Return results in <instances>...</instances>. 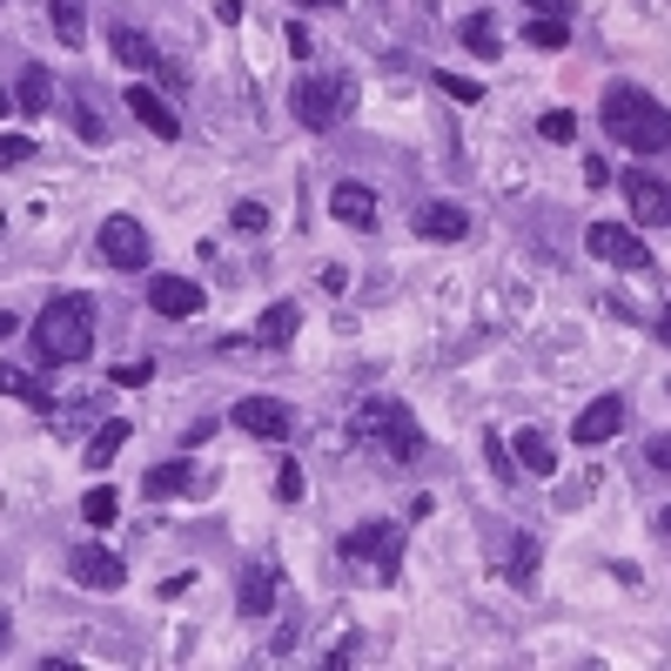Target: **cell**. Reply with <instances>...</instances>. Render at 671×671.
<instances>
[{
  "mask_svg": "<svg viewBox=\"0 0 671 671\" xmlns=\"http://www.w3.org/2000/svg\"><path fill=\"white\" fill-rule=\"evenodd\" d=\"M275 591H283V584H275V571H269V564H249L243 577H235V605H243V618H269V611H275Z\"/></svg>",
  "mask_w": 671,
  "mask_h": 671,
  "instance_id": "e0dca14e",
  "label": "cell"
},
{
  "mask_svg": "<svg viewBox=\"0 0 671 671\" xmlns=\"http://www.w3.org/2000/svg\"><path fill=\"white\" fill-rule=\"evenodd\" d=\"M95 349V296H48L34 315V357L41 363H88Z\"/></svg>",
  "mask_w": 671,
  "mask_h": 671,
  "instance_id": "7a4b0ae2",
  "label": "cell"
},
{
  "mask_svg": "<svg viewBox=\"0 0 671 671\" xmlns=\"http://www.w3.org/2000/svg\"><path fill=\"white\" fill-rule=\"evenodd\" d=\"M645 457H651L658 470H671V437H651V444H645Z\"/></svg>",
  "mask_w": 671,
  "mask_h": 671,
  "instance_id": "8d00e7d4",
  "label": "cell"
},
{
  "mask_svg": "<svg viewBox=\"0 0 671 671\" xmlns=\"http://www.w3.org/2000/svg\"><path fill=\"white\" fill-rule=\"evenodd\" d=\"M67 571L82 577L88 591H122L128 584V564H122V550H108V544H95V537H82L67 550Z\"/></svg>",
  "mask_w": 671,
  "mask_h": 671,
  "instance_id": "30bf717a",
  "label": "cell"
},
{
  "mask_svg": "<svg viewBox=\"0 0 671 671\" xmlns=\"http://www.w3.org/2000/svg\"><path fill=\"white\" fill-rule=\"evenodd\" d=\"M510 577H518V584L537 577V537L531 531H510Z\"/></svg>",
  "mask_w": 671,
  "mask_h": 671,
  "instance_id": "4316f807",
  "label": "cell"
},
{
  "mask_svg": "<svg viewBox=\"0 0 671 671\" xmlns=\"http://www.w3.org/2000/svg\"><path fill=\"white\" fill-rule=\"evenodd\" d=\"M457 34H463V48H470V54H504V41H497V21H490V14H470Z\"/></svg>",
  "mask_w": 671,
  "mask_h": 671,
  "instance_id": "d4e9b609",
  "label": "cell"
},
{
  "mask_svg": "<svg viewBox=\"0 0 671 671\" xmlns=\"http://www.w3.org/2000/svg\"><path fill=\"white\" fill-rule=\"evenodd\" d=\"M0 114H8V101H0Z\"/></svg>",
  "mask_w": 671,
  "mask_h": 671,
  "instance_id": "ee69618b",
  "label": "cell"
},
{
  "mask_svg": "<svg viewBox=\"0 0 671 671\" xmlns=\"http://www.w3.org/2000/svg\"><path fill=\"white\" fill-rule=\"evenodd\" d=\"M228 228L262 235V228H269V209H262V202H235V209H228Z\"/></svg>",
  "mask_w": 671,
  "mask_h": 671,
  "instance_id": "f546056e",
  "label": "cell"
},
{
  "mask_svg": "<svg viewBox=\"0 0 671 671\" xmlns=\"http://www.w3.org/2000/svg\"><path fill=\"white\" fill-rule=\"evenodd\" d=\"M349 437L370 444V450H383L389 463H417V457L430 450V437L417 430L410 403H397V397H363L357 410H349Z\"/></svg>",
  "mask_w": 671,
  "mask_h": 671,
  "instance_id": "3957f363",
  "label": "cell"
},
{
  "mask_svg": "<svg viewBox=\"0 0 671 671\" xmlns=\"http://www.w3.org/2000/svg\"><path fill=\"white\" fill-rule=\"evenodd\" d=\"M330 215H336L343 228L370 235V228H376V188H370V182H336V195H330Z\"/></svg>",
  "mask_w": 671,
  "mask_h": 671,
  "instance_id": "2e32d148",
  "label": "cell"
},
{
  "mask_svg": "<svg viewBox=\"0 0 671 671\" xmlns=\"http://www.w3.org/2000/svg\"><path fill=\"white\" fill-rule=\"evenodd\" d=\"M524 41H531V48H564V41H571V21H564V14H537V21L524 27Z\"/></svg>",
  "mask_w": 671,
  "mask_h": 671,
  "instance_id": "484cf974",
  "label": "cell"
},
{
  "mask_svg": "<svg viewBox=\"0 0 671 671\" xmlns=\"http://www.w3.org/2000/svg\"><path fill=\"white\" fill-rule=\"evenodd\" d=\"M537 135H544V141H571V135H577V114H544Z\"/></svg>",
  "mask_w": 671,
  "mask_h": 671,
  "instance_id": "e575fe53",
  "label": "cell"
},
{
  "mask_svg": "<svg viewBox=\"0 0 671 671\" xmlns=\"http://www.w3.org/2000/svg\"><path fill=\"white\" fill-rule=\"evenodd\" d=\"M148 497H188V490H202V477H195V463H154L148 477H141Z\"/></svg>",
  "mask_w": 671,
  "mask_h": 671,
  "instance_id": "44dd1931",
  "label": "cell"
},
{
  "mask_svg": "<svg viewBox=\"0 0 671 671\" xmlns=\"http://www.w3.org/2000/svg\"><path fill=\"white\" fill-rule=\"evenodd\" d=\"M0 397H27L34 410H48V383H41V376H27L21 363H0Z\"/></svg>",
  "mask_w": 671,
  "mask_h": 671,
  "instance_id": "cb8c5ba5",
  "label": "cell"
},
{
  "mask_svg": "<svg viewBox=\"0 0 671 671\" xmlns=\"http://www.w3.org/2000/svg\"><path fill=\"white\" fill-rule=\"evenodd\" d=\"M510 450H518V463L531 477H550V470H558V444H550L544 430H510Z\"/></svg>",
  "mask_w": 671,
  "mask_h": 671,
  "instance_id": "ffe728a7",
  "label": "cell"
},
{
  "mask_svg": "<svg viewBox=\"0 0 671 671\" xmlns=\"http://www.w3.org/2000/svg\"><path fill=\"white\" fill-rule=\"evenodd\" d=\"M67 122H74V135H82V141H108V122H101V114H88V101H74Z\"/></svg>",
  "mask_w": 671,
  "mask_h": 671,
  "instance_id": "f1b7e54d",
  "label": "cell"
},
{
  "mask_svg": "<svg viewBox=\"0 0 671 671\" xmlns=\"http://www.w3.org/2000/svg\"><path fill=\"white\" fill-rule=\"evenodd\" d=\"M21 162H34V141L27 135H0V169H21Z\"/></svg>",
  "mask_w": 671,
  "mask_h": 671,
  "instance_id": "d6a6232c",
  "label": "cell"
},
{
  "mask_svg": "<svg viewBox=\"0 0 671 671\" xmlns=\"http://www.w3.org/2000/svg\"><path fill=\"white\" fill-rule=\"evenodd\" d=\"M410 228L423 235V243H463V235H470V209L463 202H423L410 215Z\"/></svg>",
  "mask_w": 671,
  "mask_h": 671,
  "instance_id": "9a60e30c",
  "label": "cell"
},
{
  "mask_svg": "<svg viewBox=\"0 0 671 671\" xmlns=\"http://www.w3.org/2000/svg\"><path fill=\"white\" fill-rule=\"evenodd\" d=\"M8 336H14V315H8V309H0V343H8Z\"/></svg>",
  "mask_w": 671,
  "mask_h": 671,
  "instance_id": "60d3db41",
  "label": "cell"
},
{
  "mask_svg": "<svg viewBox=\"0 0 671 671\" xmlns=\"http://www.w3.org/2000/svg\"><path fill=\"white\" fill-rule=\"evenodd\" d=\"M95 243H101V262H108V269H128V275H135V269H148V262H154L148 228H141L135 215H108Z\"/></svg>",
  "mask_w": 671,
  "mask_h": 671,
  "instance_id": "ba28073f",
  "label": "cell"
},
{
  "mask_svg": "<svg viewBox=\"0 0 671 671\" xmlns=\"http://www.w3.org/2000/svg\"><path fill=\"white\" fill-rule=\"evenodd\" d=\"M8 645H14V618L0 611V658H8Z\"/></svg>",
  "mask_w": 671,
  "mask_h": 671,
  "instance_id": "f35d334b",
  "label": "cell"
},
{
  "mask_svg": "<svg viewBox=\"0 0 671 671\" xmlns=\"http://www.w3.org/2000/svg\"><path fill=\"white\" fill-rule=\"evenodd\" d=\"M624 202H631V222H645V228H671V182H664V175L631 169V175H624Z\"/></svg>",
  "mask_w": 671,
  "mask_h": 671,
  "instance_id": "8fae6325",
  "label": "cell"
},
{
  "mask_svg": "<svg viewBox=\"0 0 671 671\" xmlns=\"http://www.w3.org/2000/svg\"><path fill=\"white\" fill-rule=\"evenodd\" d=\"M524 8H537V14H571V0H524Z\"/></svg>",
  "mask_w": 671,
  "mask_h": 671,
  "instance_id": "74e56055",
  "label": "cell"
},
{
  "mask_svg": "<svg viewBox=\"0 0 671 671\" xmlns=\"http://www.w3.org/2000/svg\"><path fill=\"white\" fill-rule=\"evenodd\" d=\"M624 430V397L611 389V397H591L584 410H577V423H571V444H584V450H598V444H611Z\"/></svg>",
  "mask_w": 671,
  "mask_h": 671,
  "instance_id": "7c38bea8",
  "label": "cell"
},
{
  "mask_svg": "<svg viewBox=\"0 0 671 671\" xmlns=\"http://www.w3.org/2000/svg\"><path fill=\"white\" fill-rule=\"evenodd\" d=\"M584 249L598 256V262H611V269H624V275H645V269H651L645 235L624 228V222H591V228H584Z\"/></svg>",
  "mask_w": 671,
  "mask_h": 671,
  "instance_id": "8992f818",
  "label": "cell"
},
{
  "mask_svg": "<svg viewBox=\"0 0 671 671\" xmlns=\"http://www.w3.org/2000/svg\"><path fill=\"white\" fill-rule=\"evenodd\" d=\"M82 518H88L95 531H108L114 518H122V497H114L108 484H95V490H88V504H82Z\"/></svg>",
  "mask_w": 671,
  "mask_h": 671,
  "instance_id": "83f0119b",
  "label": "cell"
},
{
  "mask_svg": "<svg viewBox=\"0 0 671 671\" xmlns=\"http://www.w3.org/2000/svg\"><path fill=\"white\" fill-rule=\"evenodd\" d=\"M302 490H309V484H302V470H296V463L275 470V497H283V504H302Z\"/></svg>",
  "mask_w": 671,
  "mask_h": 671,
  "instance_id": "836d02e7",
  "label": "cell"
},
{
  "mask_svg": "<svg viewBox=\"0 0 671 671\" xmlns=\"http://www.w3.org/2000/svg\"><path fill=\"white\" fill-rule=\"evenodd\" d=\"M349 101H357V82H349V74H302L289 108H296V122H302V128L330 135L343 114H349Z\"/></svg>",
  "mask_w": 671,
  "mask_h": 671,
  "instance_id": "277c9868",
  "label": "cell"
},
{
  "mask_svg": "<svg viewBox=\"0 0 671 671\" xmlns=\"http://www.w3.org/2000/svg\"><path fill=\"white\" fill-rule=\"evenodd\" d=\"M14 108L27 114V122H34V114H48V108H54V74L27 61V67H21V82H14Z\"/></svg>",
  "mask_w": 671,
  "mask_h": 671,
  "instance_id": "ac0fdd59",
  "label": "cell"
},
{
  "mask_svg": "<svg viewBox=\"0 0 671 671\" xmlns=\"http://www.w3.org/2000/svg\"><path fill=\"white\" fill-rule=\"evenodd\" d=\"M128 108H135V122H141L154 141H182V114L169 108V95H154V88L128 82Z\"/></svg>",
  "mask_w": 671,
  "mask_h": 671,
  "instance_id": "5bb4252c",
  "label": "cell"
},
{
  "mask_svg": "<svg viewBox=\"0 0 671 671\" xmlns=\"http://www.w3.org/2000/svg\"><path fill=\"white\" fill-rule=\"evenodd\" d=\"M202 283H188V275H148V309L154 315H175V323H188V315H202Z\"/></svg>",
  "mask_w": 671,
  "mask_h": 671,
  "instance_id": "4fadbf2b",
  "label": "cell"
},
{
  "mask_svg": "<svg viewBox=\"0 0 671 671\" xmlns=\"http://www.w3.org/2000/svg\"><path fill=\"white\" fill-rule=\"evenodd\" d=\"M0 8H8V0H0Z\"/></svg>",
  "mask_w": 671,
  "mask_h": 671,
  "instance_id": "f6af8a7d",
  "label": "cell"
},
{
  "mask_svg": "<svg viewBox=\"0 0 671 671\" xmlns=\"http://www.w3.org/2000/svg\"><path fill=\"white\" fill-rule=\"evenodd\" d=\"M484 450H490V470H497V477H510V450H504V437H497V430L484 437Z\"/></svg>",
  "mask_w": 671,
  "mask_h": 671,
  "instance_id": "d590c367",
  "label": "cell"
},
{
  "mask_svg": "<svg viewBox=\"0 0 671 671\" xmlns=\"http://www.w3.org/2000/svg\"><path fill=\"white\" fill-rule=\"evenodd\" d=\"M148 376H154V363H148V357H135V363H114V370H108V383H114V389H141Z\"/></svg>",
  "mask_w": 671,
  "mask_h": 671,
  "instance_id": "4dcf8cb0",
  "label": "cell"
},
{
  "mask_svg": "<svg viewBox=\"0 0 671 671\" xmlns=\"http://www.w3.org/2000/svg\"><path fill=\"white\" fill-rule=\"evenodd\" d=\"M658 343H664V349H671V302H664V309H658Z\"/></svg>",
  "mask_w": 671,
  "mask_h": 671,
  "instance_id": "ab89813d",
  "label": "cell"
},
{
  "mask_svg": "<svg viewBox=\"0 0 671 671\" xmlns=\"http://www.w3.org/2000/svg\"><path fill=\"white\" fill-rule=\"evenodd\" d=\"M228 423L249 430V437H262V444H289V437H296V410H289L283 397H235Z\"/></svg>",
  "mask_w": 671,
  "mask_h": 671,
  "instance_id": "52a82bcc",
  "label": "cell"
},
{
  "mask_svg": "<svg viewBox=\"0 0 671 671\" xmlns=\"http://www.w3.org/2000/svg\"><path fill=\"white\" fill-rule=\"evenodd\" d=\"M343 558H363V564H376V577L383 584H397L403 577V531L397 524H357V531H349L343 537Z\"/></svg>",
  "mask_w": 671,
  "mask_h": 671,
  "instance_id": "5b68a950",
  "label": "cell"
},
{
  "mask_svg": "<svg viewBox=\"0 0 671 671\" xmlns=\"http://www.w3.org/2000/svg\"><path fill=\"white\" fill-rule=\"evenodd\" d=\"M309 8H343V0H309Z\"/></svg>",
  "mask_w": 671,
  "mask_h": 671,
  "instance_id": "7bdbcfd3",
  "label": "cell"
},
{
  "mask_svg": "<svg viewBox=\"0 0 671 671\" xmlns=\"http://www.w3.org/2000/svg\"><path fill=\"white\" fill-rule=\"evenodd\" d=\"M658 531H664V537H671V504H664V510H658Z\"/></svg>",
  "mask_w": 671,
  "mask_h": 671,
  "instance_id": "b9f144b4",
  "label": "cell"
},
{
  "mask_svg": "<svg viewBox=\"0 0 671 671\" xmlns=\"http://www.w3.org/2000/svg\"><path fill=\"white\" fill-rule=\"evenodd\" d=\"M48 21L61 34V48H82V34H88V0H48Z\"/></svg>",
  "mask_w": 671,
  "mask_h": 671,
  "instance_id": "603a6c76",
  "label": "cell"
},
{
  "mask_svg": "<svg viewBox=\"0 0 671 671\" xmlns=\"http://www.w3.org/2000/svg\"><path fill=\"white\" fill-rule=\"evenodd\" d=\"M122 444H128V423H122V417H108V423L95 430V437H88V450H82V463H88V470H108L114 457H122Z\"/></svg>",
  "mask_w": 671,
  "mask_h": 671,
  "instance_id": "7402d4cb",
  "label": "cell"
},
{
  "mask_svg": "<svg viewBox=\"0 0 671 671\" xmlns=\"http://www.w3.org/2000/svg\"><path fill=\"white\" fill-rule=\"evenodd\" d=\"M296 330H302V309H296V302H269L262 323H256V343H262V349H289Z\"/></svg>",
  "mask_w": 671,
  "mask_h": 671,
  "instance_id": "d6986e66",
  "label": "cell"
},
{
  "mask_svg": "<svg viewBox=\"0 0 671 671\" xmlns=\"http://www.w3.org/2000/svg\"><path fill=\"white\" fill-rule=\"evenodd\" d=\"M598 122H605V135H611L618 148H631V154H664V148H671V108H658V95L631 88V82H611V88H605Z\"/></svg>",
  "mask_w": 671,
  "mask_h": 671,
  "instance_id": "6da1fadb",
  "label": "cell"
},
{
  "mask_svg": "<svg viewBox=\"0 0 671 671\" xmlns=\"http://www.w3.org/2000/svg\"><path fill=\"white\" fill-rule=\"evenodd\" d=\"M437 88H444V95H457V101H484V82H470V74H457V67H444V74H437Z\"/></svg>",
  "mask_w": 671,
  "mask_h": 671,
  "instance_id": "1f68e13d",
  "label": "cell"
},
{
  "mask_svg": "<svg viewBox=\"0 0 671 671\" xmlns=\"http://www.w3.org/2000/svg\"><path fill=\"white\" fill-rule=\"evenodd\" d=\"M108 48H114V61H122V67H135V74H162L169 88H182V67H175V61H162V48H154L141 27L114 21V27H108Z\"/></svg>",
  "mask_w": 671,
  "mask_h": 671,
  "instance_id": "9c48e42d",
  "label": "cell"
}]
</instances>
